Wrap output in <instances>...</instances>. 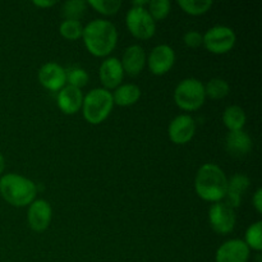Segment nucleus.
<instances>
[{
	"instance_id": "obj_1",
	"label": "nucleus",
	"mask_w": 262,
	"mask_h": 262,
	"mask_svg": "<svg viewBox=\"0 0 262 262\" xmlns=\"http://www.w3.org/2000/svg\"><path fill=\"white\" fill-rule=\"evenodd\" d=\"M82 38L90 54L97 58H105L117 46L118 31L110 20L94 19L83 27Z\"/></svg>"
},
{
	"instance_id": "obj_27",
	"label": "nucleus",
	"mask_w": 262,
	"mask_h": 262,
	"mask_svg": "<svg viewBox=\"0 0 262 262\" xmlns=\"http://www.w3.org/2000/svg\"><path fill=\"white\" fill-rule=\"evenodd\" d=\"M66 72L68 86L76 87V89L81 90L82 87L86 86L90 79L89 73L81 67H72V68L66 69Z\"/></svg>"
},
{
	"instance_id": "obj_5",
	"label": "nucleus",
	"mask_w": 262,
	"mask_h": 262,
	"mask_svg": "<svg viewBox=\"0 0 262 262\" xmlns=\"http://www.w3.org/2000/svg\"><path fill=\"white\" fill-rule=\"evenodd\" d=\"M206 100L205 84L196 78H186L177 84L174 101L184 112H196Z\"/></svg>"
},
{
	"instance_id": "obj_8",
	"label": "nucleus",
	"mask_w": 262,
	"mask_h": 262,
	"mask_svg": "<svg viewBox=\"0 0 262 262\" xmlns=\"http://www.w3.org/2000/svg\"><path fill=\"white\" fill-rule=\"evenodd\" d=\"M237 223L235 210L225 201L215 202L209 209V224L217 234H229L233 232Z\"/></svg>"
},
{
	"instance_id": "obj_17",
	"label": "nucleus",
	"mask_w": 262,
	"mask_h": 262,
	"mask_svg": "<svg viewBox=\"0 0 262 262\" xmlns=\"http://www.w3.org/2000/svg\"><path fill=\"white\" fill-rule=\"evenodd\" d=\"M250 178L246 174L237 173L230 179H228V187H227V193H225V200L227 204L229 205L233 209H237L242 204V199L247 189L250 188Z\"/></svg>"
},
{
	"instance_id": "obj_32",
	"label": "nucleus",
	"mask_w": 262,
	"mask_h": 262,
	"mask_svg": "<svg viewBox=\"0 0 262 262\" xmlns=\"http://www.w3.org/2000/svg\"><path fill=\"white\" fill-rule=\"evenodd\" d=\"M4 169H5V159L4 156H3V154L0 152V177H2V174L4 173Z\"/></svg>"
},
{
	"instance_id": "obj_11",
	"label": "nucleus",
	"mask_w": 262,
	"mask_h": 262,
	"mask_svg": "<svg viewBox=\"0 0 262 262\" xmlns=\"http://www.w3.org/2000/svg\"><path fill=\"white\" fill-rule=\"evenodd\" d=\"M196 133V122L191 115L182 114L174 118L168 127L169 138L176 145H186Z\"/></svg>"
},
{
	"instance_id": "obj_30",
	"label": "nucleus",
	"mask_w": 262,
	"mask_h": 262,
	"mask_svg": "<svg viewBox=\"0 0 262 262\" xmlns=\"http://www.w3.org/2000/svg\"><path fill=\"white\" fill-rule=\"evenodd\" d=\"M252 205L255 207V210L257 211V214L262 212V189L257 188L256 192L252 196Z\"/></svg>"
},
{
	"instance_id": "obj_23",
	"label": "nucleus",
	"mask_w": 262,
	"mask_h": 262,
	"mask_svg": "<svg viewBox=\"0 0 262 262\" xmlns=\"http://www.w3.org/2000/svg\"><path fill=\"white\" fill-rule=\"evenodd\" d=\"M86 7L87 2H83V0H69L63 4L61 13L66 19L79 20L86 12Z\"/></svg>"
},
{
	"instance_id": "obj_25",
	"label": "nucleus",
	"mask_w": 262,
	"mask_h": 262,
	"mask_svg": "<svg viewBox=\"0 0 262 262\" xmlns=\"http://www.w3.org/2000/svg\"><path fill=\"white\" fill-rule=\"evenodd\" d=\"M59 33L63 36L66 40L76 41L82 37L83 33V26L79 20H68L64 19L59 26Z\"/></svg>"
},
{
	"instance_id": "obj_14",
	"label": "nucleus",
	"mask_w": 262,
	"mask_h": 262,
	"mask_svg": "<svg viewBox=\"0 0 262 262\" xmlns=\"http://www.w3.org/2000/svg\"><path fill=\"white\" fill-rule=\"evenodd\" d=\"M251 250L242 239H230L223 243L215 253L216 262H248Z\"/></svg>"
},
{
	"instance_id": "obj_28",
	"label": "nucleus",
	"mask_w": 262,
	"mask_h": 262,
	"mask_svg": "<svg viewBox=\"0 0 262 262\" xmlns=\"http://www.w3.org/2000/svg\"><path fill=\"white\" fill-rule=\"evenodd\" d=\"M87 4L104 15H114L122 7L120 0H89Z\"/></svg>"
},
{
	"instance_id": "obj_2",
	"label": "nucleus",
	"mask_w": 262,
	"mask_h": 262,
	"mask_svg": "<svg viewBox=\"0 0 262 262\" xmlns=\"http://www.w3.org/2000/svg\"><path fill=\"white\" fill-rule=\"evenodd\" d=\"M228 178L219 165L204 164L199 169L194 179V189L200 199L207 202H220L225 199Z\"/></svg>"
},
{
	"instance_id": "obj_12",
	"label": "nucleus",
	"mask_w": 262,
	"mask_h": 262,
	"mask_svg": "<svg viewBox=\"0 0 262 262\" xmlns=\"http://www.w3.org/2000/svg\"><path fill=\"white\" fill-rule=\"evenodd\" d=\"M53 217V209L46 200H35L28 206L27 222L28 225L35 232H45L49 228Z\"/></svg>"
},
{
	"instance_id": "obj_29",
	"label": "nucleus",
	"mask_w": 262,
	"mask_h": 262,
	"mask_svg": "<svg viewBox=\"0 0 262 262\" xmlns=\"http://www.w3.org/2000/svg\"><path fill=\"white\" fill-rule=\"evenodd\" d=\"M183 42L187 48L189 49H196L204 43V35L199 32V31H188L184 33L183 36Z\"/></svg>"
},
{
	"instance_id": "obj_6",
	"label": "nucleus",
	"mask_w": 262,
	"mask_h": 262,
	"mask_svg": "<svg viewBox=\"0 0 262 262\" xmlns=\"http://www.w3.org/2000/svg\"><path fill=\"white\" fill-rule=\"evenodd\" d=\"M125 26L128 31L138 40H148L156 32V22L142 7L130 8L125 15Z\"/></svg>"
},
{
	"instance_id": "obj_15",
	"label": "nucleus",
	"mask_w": 262,
	"mask_h": 262,
	"mask_svg": "<svg viewBox=\"0 0 262 262\" xmlns=\"http://www.w3.org/2000/svg\"><path fill=\"white\" fill-rule=\"evenodd\" d=\"M147 60V55L142 46L132 45L125 49L123 58L120 60L124 73L135 77L143 71Z\"/></svg>"
},
{
	"instance_id": "obj_19",
	"label": "nucleus",
	"mask_w": 262,
	"mask_h": 262,
	"mask_svg": "<svg viewBox=\"0 0 262 262\" xmlns=\"http://www.w3.org/2000/svg\"><path fill=\"white\" fill-rule=\"evenodd\" d=\"M113 95V100H114V105H119V106H132L136 102L140 100L141 97V89L137 84L133 83H125L120 84L119 87L114 90Z\"/></svg>"
},
{
	"instance_id": "obj_31",
	"label": "nucleus",
	"mask_w": 262,
	"mask_h": 262,
	"mask_svg": "<svg viewBox=\"0 0 262 262\" xmlns=\"http://www.w3.org/2000/svg\"><path fill=\"white\" fill-rule=\"evenodd\" d=\"M56 4V2L54 0H35L33 5L37 8H51Z\"/></svg>"
},
{
	"instance_id": "obj_7",
	"label": "nucleus",
	"mask_w": 262,
	"mask_h": 262,
	"mask_svg": "<svg viewBox=\"0 0 262 262\" xmlns=\"http://www.w3.org/2000/svg\"><path fill=\"white\" fill-rule=\"evenodd\" d=\"M237 36L230 27L227 26H215L206 31L204 35V43L207 51L212 54H227L234 48Z\"/></svg>"
},
{
	"instance_id": "obj_4",
	"label": "nucleus",
	"mask_w": 262,
	"mask_h": 262,
	"mask_svg": "<svg viewBox=\"0 0 262 262\" xmlns=\"http://www.w3.org/2000/svg\"><path fill=\"white\" fill-rule=\"evenodd\" d=\"M114 107L112 92L105 89H94L83 96L82 113L90 124H100L104 122Z\"/></svg>"
},
{
	"instance_id": "obj_20",
	"label": "nucleus",
	"mask_w": 262,
	"mask_h": 262,
	"mask_svg": "<svg viewBox=\"0 0 262 262\" xmlns=\"http://www.w3.org/2000/svg\"><path fill=\"white\" fill-rule=\"evenodd\" d=\"M247 122L245 110L238 105H230L223 113V123L229 129V132L242 130Z\"/></svg>"
},
{
	"instance_id": "obj_9",
	"label": "nucleus",
	"mask_w": 262,
	"mask_h": 262,
	"mask_svg": "<svg viewBox=\"0 0 262 262\" xmlns=\"http://www.w3.org/2000/svg\"><path fill=\"white\" fill-rule=\"evenodd\" d=\"M176 63V53L169 45H158L150 51L146 64L155 76H164L173 68Z\"/></svg>"
},
{
	"instance_id": "obj_10",
	"label": "nucleus",
	"mask_w": 262,
	"mask_h": 262,
	"mask_svg": "<svg viewBox=\"0 0 262 262\" xmlns=\"http://www.w3.org/2000/svg\"><path fill=\"white\" fill-rule=\"evenodd\" d=\"M38 82L43 89L53 92H59L67 84V72L60 64L48 61L38 71Z\"/></svg>"
},
{
	"instance_id": "obj_18",
	"label": "nucleus",
	"mask_w": 262,
	"mask_h": 262,
	"mask_svg": "<svg viewBox=\"0 0 262 262\" xmlns=\"http://www.w3.org/2000/svg\"><path fill=\"white\" fill-rule=\"evenodd\" d=\"M225 148L234 158H245L252 150V138L243 129L229 132L225 137Z\"/></svg>"
},
{
	"instance_id": "obj_16",
	"label": "nucleus",
	"mask_w": 262,
	"mask_h": 262,
	"mask_svg": "<svg viewBox=\"0 0 262 262\" xmlns=\"http://www.w3.org/2000/svg\"><path fill=\"white\" fill-rule=\"evenodd\" d=\"M56 104H58V107L64 114L73 115L82 109L83 95H82V91L79 89L67 84L58 92Z\"/></svg>"
},
{
	"instance_id": "obj_21",
	"label": "nucleus",
	"mask_w": 262,
	"mask_h": 262,
	"mask_svg": "<svg viewBox=\"0 0 262 262\" xmlns=\"http://www.w3.org/2000/svg\"><path fill=\"white\" fill-rule=\"evenodd\" d=\"M230 86L225 79L212 78L205 86V94L206 97L212 100H222L229 95Z\"/></svg>"
},
{
	"instance_id": "obj_24",
	"label": "nucleus",
	"mask_w": 262,
	"mask_h": 262,
	"mask_svg": "<svg viewBox=\"0 0 262 262\" xmlns=\"http://www.w3.org/2000/svg\"><path fill=\"white\" fill-rule=\"evenodd\" d=\"M245 243L248 246V248L252 251L260 252L262 250V223L258 222L253 223L246 230Z\"/></svg>"
},
{
	"instance_id": "obj_22",
	"label": "nucleus",
	"mask_w": 262,
	"mask_h": 262,
	"mask_svg": "<svg viewBox=\"0 0 262 262\" xmlns=\"http://www.w3.org/2000/svg\"><path fill=\"white\" fill-rule=\"evenodd\" d=\"M177 4L189 15H202L212 7V2L210 0H178Z\"/></svg>"
},
{
	"instance_id": "obj_13",
	"label": "nucleus",
	"mask_w": 262,
	"mask_h": 262,
	"mask_svg": "<svg viewBox=\"0 0 262 262\" xmlns=\"http://www.w3.org/2000/svg\"><path fill=\"white\" fill-rule=\"evenodd\" d=\"M99 77L104 89L107 91L119 87L124 78V71H123L119 59L114 58V56L105 58L104 61L100 64Z\"/></svg>"
},
{
	"instance_id": "obj_26",
	"label": "nucleus",
	"mask_w": 262,
	"mask_h": 262,
	"mask_svg": "<svg viewBox=\"0 0 262 262\" xmlns=\"http://www.w3.org/2000/svg\"><path fill=\"white\" fill-rule=\"evenodd\" d=\"M147 7L146 9L155 22L165 19L171 10V4L169 0H152L148 2Z\"/></svg>"
},
{
	"instance_id": "obj_3",
	"label": "nucleus",
	"mask_w": 262,
	"mask_h": 262,
	"mask_svg": "<svg viewBox=\"0 0 262 262\" xmlns=\"http://www.w3.org/2000/svg\"><path fill=\"white\" fill-rule=\"evenodd\" d=\"M0 194L14 207L30 206L36 200L37 187L27 177L17 173H7L0 177Z\"/></svg>"
}]
</instances>
